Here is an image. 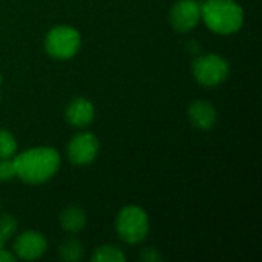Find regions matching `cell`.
Returning a JSON list of instances; mask_svg holds the SVG:
<instances>
[{"label": "cell", "mask_w": 262, "mask_h": 262, "mask_svg": "<svg viewBox=\"0 0 262 262\" xmlns=\"http://www.w3.org/2000/svg\"><path fill=\"white\" fill-rule=\"evenodd\" d=\"M61 158L54 147H32L14 158L15 175L28 184L49 181L60 169Z\"/></svg>", "instance_id": "obj_1"}, {"label": "cell", "mask_w": 262, "mask_h": 262, "mask_svg": "<svg viewBox=\"0 0 262 262\" xmlns=\"http://www.w3.org/2000/svg\"><path fill=\"white\" fill-rule=\"evenodd\" d=\"M201 18L215 34L230 35L241 29L244 11L235 0H206L201 5Z\"/></svg>", "instance_id": "obj_2"}, {"label": "cell", "mask_w": 262, "mask_h": 262, "mask_svg": "<svg viewBox=\"0 0 262 262\" xmlns=\"http://www.w3.org/2000/svg\"><path fill=\"white\" fill-rule=\"evenodd\" d=\"M115 229L124 243L130 246L140 244L149 233V216L140 206H126L117 216Z\"/></svg>", "instance_id": "obj_3"}, {"label": "cell", "mask_w": 262, "mask_h": 262, "mask_svg": "<svg viewBox=\"0 0 262 262\" xmlns=\"http://www.w3.org/2000/svg\"><path fill=\"white\" fill-rule=\"evenodd\" d=\"M81 45L80 32L68 25H58L49 29L45 38L46 52L57 60H69L72 58Z\"/></svg>", "instance_id": "obj_4"}, {"label": "cell", "mask_w": 262, "mask_h": 262, "mask_svg": "<svg viewBox=\"0 0 262 262\" xmlns=\"http://www.w3.org/2000/svg\"><path fill=\"white\" fill-rule=\"evenodd\" d=\"M195 80L203 86H218L229 77L230 66L226 58L218 54H207L198 57L192 64Z\"/></svg>", "instance_id": "obj_5"}, {"label": "cell", "mask_w": 262, "mask_h": 262, "mask_svg": "<svg viewBox=\"0 0 262 262\" xmlns=\"http://www.w3.org/2000/svg\"><path fill=\"white\" fill-rule=\"evenodd\" d=\"M100 150L98 138L91 132H80L72 137L68 144V157L75 166H88L91 164Z\"/></svg>", "instance_id": "obj_6"}, {"label": "cell", "mask_w": 262, "mask_h": 262, "mask_svg": "<svg viewBox=\"0 0 262 262\" xmlns=\"http://www.w3.org/2000/svg\"><path fill=\"white\" fill-rule=\"evenodd\" d=\"M170 23L178 32H189L201 21V3L198 0H178L169 14Z\"/></svg>", "instance_id": "obj_7"}, {"label": "cell", "mask_w": 262, "mask_h": 262, "mask_svg": "<svg viewBox=\"0 0 262 262\" xmlns=\"http://www.w3.org/2000/svg\"><path fill=\"white\" fill-rule=\"evenodd\" d=\"M48 250L46 238L38 232H23L14 243L15 256L25 261H34L41 258Z\"/></svg>", "instance_id": "obj_8"}, {"label": "cell", "mask_w": 262, "mask_h": 262, "mask_svg": "<svg viewBox=\"0 0 262 262\" xmlns=\"http://www.w3.org/2000/svg\"><path fill=\"white\" fill-rule=\"evenodd\" d=\"M64 118L74 127H86L95 118V107L88 98H74L64 111Z\"/></svg>", "instance_id": "obj_9"}, {"label": "cell", "mask_w": 262, "mask_h": 262, "mask_svg": "<svg viewBox=\"0 0 262 262\" xmlns=\"http://www.w3.org/2000/svg\"><path fill=\"white\" fill-rule=\"evenodd\" d=\"M189 120L190 123L201 130H210L215 124H216V109L215 106L207 101V100H196L189 106L187 111Z\"/></svg>", "instance_id": "obj_10"}, {"label": "cell", "mask_w": 262, "mask_h": 262, "mask_svg": "<svg viewBox=\"0 0 262 262\" xmlns=\"http://www.w3.org/2000/svg\"><path fill=\"white\" fill-rule=\"evenodd\" d=\"M86 212L78 206H69L60 213V226L64 232L78 233L86 227Z\"/></svg>", "instance_id": "obj_11"}, {"label": "cell", "mask_w": 262, "mask_h": 262, "mask_svg": "<svg viewBox=\"0 0 262 262\" xmlns=\"http://www.w3.org/2000/svg\"><path fill=\"white\" fill-rule=\"evenodd\" d=\"M92 261L94 262H124L126 261V255L123 253L121 249L106 244V246H100L95 249L94 255H92Z\"/></svg>", "instance_id": "obj_12"}, {"label": "cell", "mask_w": 262, "mask_h": 262, "mask_svg": "<svg viewBox=\"0 0 262 262\" xmlns=\"http://www.w3.org/2000/svg\"><path fill=\"white\" fill-rule=\"evenodd\" d=\"M83 244L75 239V238H71L68 241H64L60 249H58V253H60V258L66 262H77L83 258Z\"/></svg>", "instance_id": "obj_13"}, {"label": "cell", "mask_w": 262, "mask_h": 262, "mask_svg": "<svg viewBox=\"0 0 262 262\" xmlns=\"http://www.w3.org/2000/svg\"><path fill=\"white\" fill-rule=\"evenodd\" d=\"M15 230H17L15 218L8 213L0 215V249H3L5 243L15 233Z\"/></svg>", "instance_id": "obj_14"}, {"label": "cell", "mask_w": 262, "mask_h": 262, "mask_svg": "<svg viewBox=\"0 0 262 262\" xmlns=\"http://www.w3.org/2000/svg\"><path fill=\"white\" fill-rule=\"evenodd\" d=\"M17 150V141L14 135L5 129H0V158H11Z\"/></svg>", "instance_id": "obj_15"}, {"label": "cell", "mask_w": 262, "mask_h": 262, "mask_svg": "<svg viewBox=\"0 0 262 262\" xmlns=\"http://www.w3.org/2000/svg\"><path fill=\"white\" fill-rule=\"evenodd\" d=\"M15 166L14 160L9 158H0V181H11L15 178Z\"/></svg>", "instance_id": "obj_16"}, {"label": "cell", "mask_w": 262, "mask_h": 262, "mask_svg": "<svg viewBox=\"0 0 262 262\" xmlns=\"http://www.w3.org/2000/svg\"><path fill=\"white\" fill-rule=\"evenodd\" d=\"M141 259L146 262H158L161 261V255L155 249H144L141 253Z\"/></svg>", "instance_id": "obj_17"}, {"label": "cell", "mask_w": 262, "mask_h": 262, "mask_svg": "<svg viewBox=\"0 0 262 262\" xmlns=\"http://www.w3.org/2000/svg\"><path fill=\"white\" fill-rule=\"evenodd\" d=\"M15 255H12V253H9L8 250H3V249H0V262H14L15 261Z\"/></svg>", "instance_id": "obj_18"}, {"label": "cell", "mask_w": 262, "mask_h": 262, "mask_svg": "<svg viewBox=\"0 0 262 262\" xmlns=\"http://www.w3.org/2000/svg\"><path fill=\"white\" fill-rule=\"evenodd\" d=\"M0 83H2V75H0Z\"/></svg>", "instance_id": "obj_19"}]
</instances>
